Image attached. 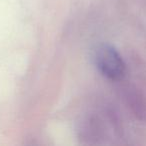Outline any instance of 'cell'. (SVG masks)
<instances>
[{
	"instance_id": "obj_2",
	"label": "cell",
	"mask_w": 146,
	"mask_h": 146,
	"mask_svg": "<svg viewBox=\"0 0 146 146\" xmlns=\"http://www.w3.org/2000/svg\"><path fill=\"white\" fill-rule=\"evenodd\" d=\"M79 138L83 143L97 144L103 138V125L98 117L89 115L83 118L78 128Z\"/></svg>"
},
{
	"instance_id": "obj_3",
	"label": "cell",
	"mask_w": 146,
	"mask_h": 146,
	"mask_svg": "<svg viewBox=\"0 0 146 146\" xmlns=\"http://www.w3.org/2000/svg\"><path fill=\"white\" fill-rule=\"evenodd\" d=\"M124 100L136 118L146 121V95L142 90L134 85L124 88Z\"/></svg>"
},
{
	"instance_id": "obj_1",
	"label": "cell",
	"mask_w": 146,
	"mask_h": 146,
	"mask_svg": "<svg viewBox=\"0 0 146 146\" xmlns=\"http://www.w3.org/2000/svg\"><path fill=\"white\" fill-rule=\"evenodd\" d=\"M94 60L98 70L108 79L118 81L125 75V63L117 50L111 45H99L94 52Z\"/></svg>"
}]
</instances>
